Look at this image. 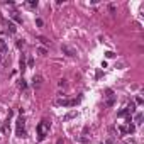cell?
I'll use <instances>...</instances> for the list:
<instances>
[{
    "instance_id": "1",
    "label": "cell",
    "mask_w": 144,
    "mask_h": 144,
    "mask_svg": "<svg viewBox=\"0 0 144 144\" xmlns=\"http://www.w3.org/2000/svg\"><path fill=\"white\" fill-rule=\"evenodd\" d=\"M49 126H51V122H48L44 119V120H41L37 124V141L41 142V141H44V137H46V132L49 131Z\"/></svg>"
},
{
    "instance_id": "2",
    "label": "cell",
    "mask_w": 144,
    "mask_h": 144,
    "mask_svg": "<svg viewBox=\"0 0 144 144\" xmlns=\"http://www.w3.org/2000/svg\"><path fill=\"white\" fill-rule=\"evenodd\" d=\"M24 126H26V120H24V117L20 115L15 120V134H17V137H26V129H24Z\"/></svg>"
},
{
    "instance_id": "3",
    "label": "cell",
    "mask_w": 144,
    "mask_h": 144,
    "mask_svg": "<svg viewBox=\"0 0 144 144\" xmlns=\"http://www.w3.org/2000/svg\"><path fill=\"white\" fill-rule=\"evenodd\" d=\"M81 98H76V100H68V98H59L56 104L58 105H63V107H73V105H76L78 102H80Z\"/></svg>"
},
{
    "instance_id": "4",
    "label": "cell",
    "mask_w": 144,
    "mask_h": 144,
    "mask_svg": "<svg viewBox=\"0 0 144 144\" xmlns=\"http://www.w3.org/2000/svg\"><path fill=\"white\" fill-rule=\"evenodd\" d=\"M107 93V100H105V105L107 107H114V104H115V95H114V92H112L110 88L105 92Z\"/></svg>"
},
{
    "instance_id": "5",
    "label": "cell",
    "mask_w": 144,
    "mask_h": 144,
    "mask_svg": "<svg viewBox=\"0 0 144 144\" xmlns=\"http://www.w3.org/2000/svg\"><path fill=\"white\" fill-rule=\"evenodd\" d=\"M61 51H63L66 56H70V58L76 56V49H73L71 46H68V44H63V46H61Z\"/></svg>"
},
{
    "instance_id": "6",
    "label": "cell",
    "mask_w": 144,
    "mask_h": 144,
    "mask_svg": "<svg viewBox=\"0 0 144 144\" xmlns=\"http://www.w3.org/2000/svg\"><path fill=\"white\" fill-rule=\"evenodd\" d=\"M32 85L36 87V88H39V87L43 85V76H41V75H34V78H32Z\"/></svg>"
},
{
    "instance_id": "7",
    "label": "cell",
    "mask_w": 144,
    "mask_h": 144,
    "mask_svg": "<svg viewBox=\"0 0 144 144\" xmlns=\"http://www.w3.org/2000/svg\"><path fill=\"white\" fill-rule=\"evenodd\" d=\"M7 51H9V44L5 43V39L0 37V54H5Z\"/></svg>"
},
{
    "instance_id": "8",
    "label": "cell",
    "mask_w": 144,
    "mask_h": 144,
    "mask_svg": "<svg viewBox=\"0 0 144 144\" xmlns=\"http://www.w3.org/2000/svg\"><path fill=\"white\" fill-rule=\"evenodd\" d=\"M76 115H78V112L76 110H71V112H68L66 115L63 117V120H65V122H66V120H71V119H75Z\"/></svg>"
},
{
    "instance_id": "9",
    "label": "cell",
    "mask_w": 144,
    "mask_h": 144,
    "mask_svg": "<svg viewBox=\"0 0 144 144\" xmlns=\"http://www.w3.org/2000/svg\"><path fill=\"white\" fill-rule=\"evenodd\" d=\"M10 17L14 19V20H15L17 24H22V17L19 15V12H12V14H10Z\"/></svg>"
},
{
    "instance_id": "10",
    "label": "cell",
    "mask_w": 144,
    "mask_h": 144,
    "mask_svg": "<svg viewBox=\"0 0 144 144\" xmlns=\"http://www.w3.org/2000/svg\"><path fill=\"white\" fill-rule=\"evenodd\" d=\"M131 112H129V109L126 107V109H122L120 112H117V117H126V115H129Z\"/></svg>"
},
{
    "instance_id": "11",
    "label": "cell",
    "mask_w": 144,
    "mask_h": 144,
    "mask_svg": "<svg viewBox=\"0 0 144 144\" xmlns=\"http://www.w3.org/2000/svg\"><path fill=\"white\" fill-rule=\"evenodd\" d=\"M26 5H27L29 9H36V7H37V0H29V2H26Z\"/></svg>"
},
{
    "instance_id": "12",
    "label": "cell",
    "mask_w": 144,
    "mask_h": 144,
    "mask_svg": "<svg viewBox=\"0 0 144 144\" xmlns=\"http://www.w3.org/2000/svg\"><path fill=\"white\" fill-rule=\"evenodd\" d=\"M19 88H22V90L27 88V83H26V80H24V78L20 80V81H19Z\"/></svg>"
},
{
    "instance_id": "13",
    "label": "cell",
    "mask_w": 144,
    "mask_h": 144,
    "mask_svg": "<svg viewBox=\"0 0 144 144\" xmlns=\"http://www.w3.org/2000/svg\"><path fill=\"white\" fill-rule=\"evenodd\" d=\"M134 120L137 122V124H141V122H142V114H141V112H139V114H136V117H134Z\"/></svg>"
},
{
    "instance_id": "14",
    "label": "cell",
    "mask_w": 144,
    "mask_h": 144,
    "mask_svg": "<svg viewBox=\"0 0 144 144\" xmlns=\"http://www.w3.org/2000/svg\"><path fill=\"white\" fill-rule=\"evenodd\" d=\"M7 26H9V31H10V32H12V34H14V32H15V31H17V27H15V24H12V22H9V24H7Z\"/></svg>"
},
{
    "instance_id": "15",
    "label": "cell",
    "mask_w": 144,
    "mask_h": 144,
    "mask_svg": "<svg viewBox=\"0 0 144 144\" xmlns=\"http://www.w3.org/2000/svg\"><path fill=\"white\" fill-rule=\"evenodd\" d=\"M20 70H22V71L26 70V56L24 54H22V58H20Z\"/></svg>"
},
{
    "instance_id": "16",
    "label": "cell",
    "mask_w": 144,
    "mask_h": 144,
    "mask_svg": "<svg viewBox=\"0 0 144 144\" xmlns=\"http://www.w3.org/2000/svg\"><path fill=\"white\" fill-rule=\"evenodd\" d=\"M127 109H129V112H131V114H134V112H136V104H134V102H131V105H129Z\"/></svg>"
},
{
    "instance_id": "17",
    "label": "cell",
    "mask_w": 144,
    "mask_h": 144,
    "mask_svg": "<svg viewBox=\"0 0 144 144\" xmlns=\"http://www.w3.org/2000/svg\"><path fill=\"white\" fill-rule=\"evenodd\" d=\"M39 41H41V43H43V44H49V41H48V37H44V36H39Z\"/></svg>"
},
{
    "instance_id": "18",
    "label": "cell",
    "mask_w": 144,
    "mask_h": 144,
    "mask_svg": "<svg viewBox=\"0 0 144 144\" xmlns=\"http://www.w3.org/2000/svg\"><path fill=\"white\" fill-rule=\"evenodd\" d=\"M37 53H39L41 56H46V54H48V51H46L44 48H37Z\"/></svg>"
},
{
    "instance_id": "19",
    "label": "cell",
    "mask_w": 144,
    "mask_h": 144,
    "mask_svg": "<svg viewBox=\"0 0 144 144\" xmlns=\"http://www.w3.org/2000/svg\"><path fill=\"white\" fill-rule=\"evenodd\" d=\"M109 10H110L112 15H115V5H114V4H110V5H109Z\"/></svg>"
},
{
    "instance_id": "20",
    "label": "cell",
    "mask_w": 144,
    "mask_h": 144,
    "mask_svg": "<svg viewBox=\"0 0 144 144\" xmlns=\"http://www.w3.org/2000/svg\"><path fill=\"white\" fill-rule=\"evenodd\" d=\"M105 56H107V58H115V53H114V51H107Z\"/></svg>"
},
{
    "instance_id": "21",
    "label": "cell",
    "mask_w": 144,
    "mask_h": 144,
    "mask_svg": "<svg viewBox=\"0 0 144 144\" xmlns=\"http://www.w3.org/2000/svg\"><path fill=\"white\" fill-rule=\"evenodd\" d=\"M80 141H81L83 144H88V142H90V139H88V137H85V136H81V137H80Z\"/></svg>"
},
{
    "instance_id": "22",
    "label": "cell",
    "mask_w": 144,
    "mask_h": 144,
    "mask_svg": "<svg viewBox=\"0 0 144 144\" xmlns=\"http://www.w3.org/2000/svg\"><path fill=\"white\" fill-rule=\"evenodd\" d=\"M119 131H120L122 134H127V127H126V126H120V127H119Z\"/></svg>"
},
{
    "instance_id": "23",
    "label": "cell",
    "mask_w": 144,
    "mask_h": 144,
    "mask_svg": "<svg viewBox=\"0 0 144 144\" xmlns=\"http://www.w3.org/2000/svg\"><path fill=\"white\" fill-rule=\"evenodd\" d=\"M134 131H136V127H134L132 124H129V127H127V132H131V134H132Z\"/></svg>"
},
{
    "instance_id": "24",
    "label": "cell",
    "mask_w": 144,
    "mask_h": 144,
    "mask_svg": "<svg viewBox=\"0 0 144 144\" xmlns=\"http://www.w3.org/2000/svg\"><path fill=\"white\" fill-rule=\"evenodd\" d=\"M36 24H37L39 27H43V26H44V22H43V19H36Z\"/></svg>"
},
{
    "instance_id": "25",
    "label": "cell",
    "mask_w": 144,
    "mask_h": 144,
    "mask_svg": "<svg viewBox=\"0 0 144 144\" xmlns=\"http://www.w3.org/2000/svg\"><path fill=\"white\" fill-rule=\"evenodd\" d=\"M17 48H19V49L24 48V41H22V39H20V41H17Z\"/></svg>"
},
{
    "instance_id": "26",
    "label": "cell",
    "mask_w": 144,
    "mask_h": 144,
    "mask_svg": "<svg viewBox=\"0 0 144 144\" xmlns=\"http://www.w3.org/2000/svg\"><path fill=\"white\" fill-rule=\"evenodd\" d=\"M136 104H137V105H142V98H141V97H136Z\"/></svg>"
},
{
    "instance_id": "27",
    "label": "cell",
    "mask_w": 144,
    "mask_h": 144,
    "mask_svg": "<svg viewBox=\"0 0 144 144\" xmlns=\"http://www.w3.org/2000/svg\"><path fill=\"white\" fill-rule=\"evenodd\" d=\"M27 65H29V68H32V66H34V59H32V58H29Z\"/></svg>"
},
{
    "instance_id": "28",
    "label": "cell",
    "mask_w": 144,
    "mask_h": 144,
    "mask_svg": "<svg viewBox=\"0 0 144 144\" xmlns=\"http://www.w3.org/2000/svg\"><path fill=\"white\" fill-rule=\"evenodd\" d=\"M59 87H61V88H65V87H66V80H61V81H59Z\"/></svg>"
},
{
    "instance_id": "29",
    "label": "cell",
    "mask_w": 144,
    "mask_h": 144,
    "mask_svg": "<svg viewBox=\"0 0 144 144\" xmlns=\"http://www.w3.org/2000/svg\"><path fill=\"white\" fill-rule=\"evenodd\" d=\"M56 144H63V139H58V141H56Z\"/></svg>"
}]
</instances>
